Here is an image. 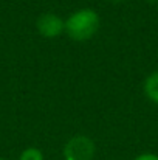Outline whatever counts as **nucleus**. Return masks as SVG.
<instances>
[{"label":"nucleus","mask_w":158,"mask_h":160,"mask_svg":"<svg viewBox=\"0 0 158 160\" xmlns=\"http://www.w3.org/2000/svg\"><path fill=\"white\" fill-rule=\"evenodd\" d=\"M20 160H44V154L37 148H26L20 154Z\"/></svg>","instance_id":"obj_5"},{"label":"nucleus","mask_w":158,"mask_h":160,"mask_svg":"<svg viewBox=\"0 0 158 160\" xmlns=\"http://www.w3.org/2000/svg\"><path fill=\"white\" fill-rule=\"evenodd\" d=\"M135 160H158V156H155V154H141V156H138Z\"/></svg>","instance_id":"obj_6"},{"label":"nucleus","mask_w":158,"mask_h":160,"mask_svg":"<svg viewBox=\"0 0 158 160\" xmlns=\"http://www.w3.org/2000/svg\"><path fill=\"white\" fill-rule=\"evenodd\" d=\"M0 160H2V159H0Z\"/></svg>","instance_id":"obj_9"},{"label":"nucleus","mask_w":158,"mask_h":160,"mask_svg":"<svg viewBox=\"0 0 158 160\" xmlns=\"http://www.w3.org/2000/svg\"><path fill=\"white\" fill-rule=\"evenodd\" d=\"M151 2H157V0H151Z\"/></svg>","instance_id":"obj_8"},{"label":"nucleus","mask_w":158,"mask_h":160,"mask_svg":"<svg viewBox=\"0 0 158 160\" xmlns=\"http://www.w3.org/2000/svg\"><path fill=\"white\" fill-rule=\"evenodd\" d=\"M112 2H122V0H112Z\"/></svg>","instance_id":"obj_7"},{"label":"nucleus","mask_w":158,"mask_h":160,"mask_svg":"<svg viewBox=\"0 0 158 160\" xmlns=\"http://www.w3.org/2000/svg\"><path fill=\"white\" fill-rule=\"evenodd\" d=\"M36 27H37V31L44 38H48V39L57 38L62 31H65V22L53 12L41 14L36 22Z\"/></svg>","instance_id":"obj_3"},{"label":"nucleus","mask_w":158,"mask_h":160,"mask_svg":"<svg viewBox=\"0 0 158 160\" xmlns=\"http://www.w3.org/2000/svg\"><path fill=\"white\" fill-rule=\"evenodd\" d=\"M144 93L152 103L158 104V70L147 76L144 82Z\"/></svg>","instance_id":"obj_4"},{"label":"nucleus","mask_w":158,"mask_h":160,"mask_svg":"<svg viewBox=\"0 0 158 160\" xmlns=\"http://www.w3.org/2000/svg\"><path fill=\"white\" fill-rule=\"evenodd\" d=\"M96 146L87 135H74L64 146L65 160H93Z\"/></svg>","instance_id":"obj_2"},{"label":"nucleus","mask_w":158,"mask_h":160,"mask_svg":"<svg viewBox=\"0 0 158 160\" xmlns=\"http://www.w3.org/2000/svg\"><path fill=\"white\" fill-rule=\"evenodd\" d=\"M99 30V16L92 8L74 11L65 20V33L71 41L85 42L92 39Z\"/></svg>","instance_id":"obj_1"}]
</instances>
